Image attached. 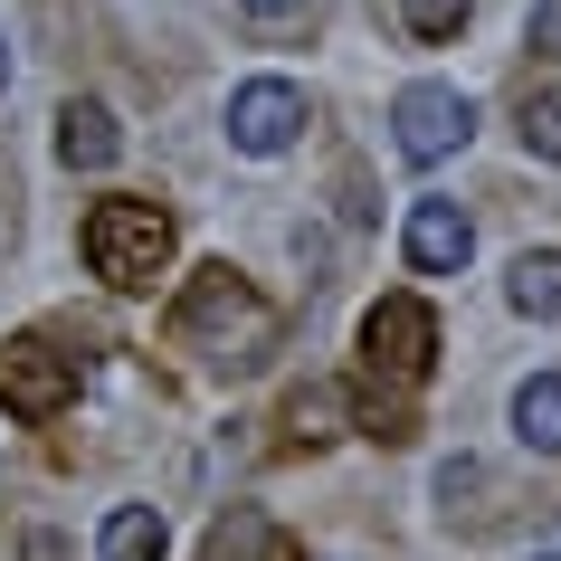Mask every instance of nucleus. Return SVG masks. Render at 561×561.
Segmentation results:
<instances>
[{
    "label": "nucleus",
    "mask_w": 561,
    "mask_h": 561,
    "mask_svg": "<svg viewBox=\"0 0 561 561\" xmlns=\"http://www.w3.org/2000/svg\"><path fill=\"white\" fill-rule=\"evenodd\" d=\"M172 343L181 353H201L209 371H257L266 343H276V305L238 276V266H201L172 305Z\"/></svg>",
    "instance_id": "obj_1"
},
{
    "label": "nucleus",
    "mask_w": 561,
    "mask_h": 561,
    "mask_svg": "<svg viewBox=\"0 0 561 561\" xmlns=\"http://www.w3.org/2000/svg\"><path fill=\"white\" fill-rule=\"evenodd\" d=\"M172 248H181V219L162 201H95L87 209V266L115 286V296H152V276L172 266Z\"/></svg>",
    "instance_id": "obj_2"
},
{
    "label": "nucleus",
    "mask_w": 561,
    "mask_h": 561,
    "mask_svg": "<svg viewBox=\"0 0 561 561\" xmlns=\"http://www.w3.org/2000/svg\"><path fill=\"white\" fill-rule=\"evenodd\" d=\"M428 362H438V314H428L419 296H381L371 314H362V371H371V381L419 390Z\"/></svg>",
    "instance_id": "obj_3"
},
{
    "label": "nucleus",
    "mask_w": 561,
    "mask_h": 561,
    "mask_svg": "<svg viewBox=\"0 0 561 561\" xmlns=\"http://www.w3.org/2000/svg\"><path fill=\"white\" fill-rule=\"evenodd\" d=\"M476 134V105L457 87H438V77H419V87H400V105H390V144H400V162H447V152H467Z\"/></svg>",
    "instance_id": "obj_4"
},
{
    "label": "nucleus",
    "mask_w": 561,
    "mask_h": 561,
    "mask_svg": "<svg viewBox=\"0 0 561 561\" xmlns=\"http://www.w3.org/2000/svg\"><path fill=\"white\" fill-rule=\"evenodd\" d=\"M67 400H77V353H58V343H38V333H20V343H0V410L10 419H58Z\"/></svg>",
    "instance_id": "obj_5"
},
{
    "label": "nucleus",
    "mask_w": 561,
    "mask_h": 561,
    "mask_svg": "<svg viewBox=\"0 0 561 561\" xmlns=\"http://www.w3.org/2000/svg\"><path fill=\"white\" fill-rule=\"evenodd\" d=\"M296 134H305V95L286 87V77H248V87L229 95V144L238 152H257V162H266V152H286Z\"/></svg>",
    "instance_id": "obj_6"
},
{
    "label": "nucleus",
    "mask_w": 561,
    "mask_h": 561,
    "mask_svg": "<svg viewBox=\"0 0 561 561\" xmlns=\"http://www.w3.org/2000/svg\"><path fill=\"white\" fill-rule=\"evenodd\" d=\"M400 248H410L419 276H457V266L476 257V219H467L457 201H419L410 229H400Z\"/></svg>",
    "instance_id": "obj_7"
},
{
    "label": "nucleus",
    "mask_w": 561,
    "mask_h": 561,
    "mask_svg": "<svg viewBox=\"0 0 561 561\" xmlns=\"http://www.w3.org/2000/svg\"><path fill=\"white\" fill-rule=\"evenodd\" d=\"M201 561H305V552H296V533L266 524L257 504H229V514L209 524V552Z\"/></svg>",
    "instance_id": "obj_8"
},
{
    "label": "nucleus",
    "mask_w": 561,
    "mask_h": 561,
    "mask_svg": "<svg viewBox=\"0 0 561 561\" xmlns=\"http://www.w3.org/2000/svg\"><path fill=\"white\" fill-rule=\"evenodd\" d=\"M115 152H124V134H115V115H105L95 95L58 105V162H67V172H105Z\"/></svg>",
    "instance_id": "obj_9"
},
{
    "label": "nucleus",
    "mask_w": 561,
    "mask_h": 561,
    "mask_svg": "<svg viewBox=\"0 0 561 561\" xmlns=\"http://www.w3.org/2000/svg\"><path fill=\"white\" fill-rule=\"evenodd\" d=\"M504 305L533 314V324H552V314H561V248H524L514 276H504Z\"/></svg>",
    "instance_id": "obj_10"
},
{
    "label": "nucleus",
    "mask_w": 561,
    "mask_h": 561,
    "mask_svg": "<svg viewBox=\"0 0 561 561\" xmlns=\"http://www.w3.org/2000/svg\"><path fill=\"white\" fill-rule=\"evenodd\" d=\"M514 438H524L533 457H561V371H533V381L514 390Z\"/></svg>",
    "instance_id": "obj_11"
},
{
    "label": "nucleus",
    "mask_w": 561,
    "mask_h": 561,
    "mask_svg": "<svg viewBox=\"0 0 561 561\" xmlns=\"http://www.w3.org/2000/svg\"><path fill=\"white\" fill-rule=\"evenodd\" d=\"M343 419H353V390H333V381L296 390V400H286V447H324V438H343Z\"/></svg>",
    "instance_id": "obj_12"
},
{
    "label": "nucleus",
    "mask_w": 561,
    "mask_h": 561,
    "mask_svg": "<svg viewBox=\"0 0 561 561\" xmlns=\"http://www.w3.org/2000/svg\"><path fill=\"white\" fill-rule=\"evenodd\" d=\"M162 542H172V533H162L152 504H115L105 533H95V552H105V561H162Z\"/></svg>",
    "instance_id": "obj_13"
},
{
    "label": "nucleus",
    "mask_w": 561,
    "mask_h": 561,
    "mask_svg": "<svg viewBox=\"0 0 561 561\" xmlns=\"http://www.w3.org/2000/svg\"><path fill=\"white\" fill-rule=\"evenodd\" d=\"M524 152L533 162H561V87L524 95Z\"/></svg>",
    "instance_id": "obj_14"
},
{
    "label": "nucleus",
    "mask_w": 561,
    "mask_h": 561,
    "mask_svg": "<svg viewBox=\"0 0 561 561\" xmlns=\"http://www.w3.org/2000/svg\"><path fill=\"white\" fill-rule=\"evenodd\" d=\"M467 10H476V0H400V30H410V38H457V30H467Z\"/></svg>",
    "instance_id": "obj_15"
},
{
    "label": "nucleus",
    "mask_w": 561,
    "mask_h": 561,
    "mask_svg": "<svg viewBox=\"0 0 561 561\" xmlns=\"http://www.w3.org/2000/svg\"><path fill=\"white\" fill-rule=\"evenodd\" d=\"M524 48L561 58V0H533V20H524Z\"/></svg>",
    "instance_id": "obj_16"
},
{
    "label": "nucleus",
    "mask_w": 561,
    "mask_h": 561,
    "mask_svg": "<svg viewBox=\"0 0 561 561\" xmlns=\"http://www.w3.org/2000/svg\"><path fill=\"white\" fill-rule=\"evenodd\" d=\"M20 561H67V542L58 533H20Z\"/></svg>",
    "instance_id": "obj_17"
},
{
    "label": "nucleus",
    "mask_w": 561,
    "mask_h": 561,
    "mask_svg": "<svg viewBox=\"0 0 561 561\" xmlns=\"http://www.w3.org/2000/svg\"><path fill=\"white\" fill-rule=\"evenodd\" d=\"M238 10H248V20H266V30H276V20H296L305 0H238Z\"/></svg>",
    "instance_id": "obj_18"
},
{
    "label": "nucleus",
    "mask_w": 561,
    "mask_h": 561,
    "mask_svg": "<svg viewBox=\"0 0 561 561\" xmlns=\"http://www.w3.org/2000/svg\"><path fill=\"white\" fill-rule=\"evenodd\" d=\"M0 95H10V38H0Z\"/></svg>",
    "instance_id": "obj_19"
},
{
    "label": "nucleus",
    "mask_w": 561,
    "mask_h": 561,
    "mask_svg": "<svg viewBox=\"0 0 561 561\" xmlns=\"http://www.w3.org/2000/svg\"><path fill=\"white\" fill-rule=\"evenodd\" d=\"M533 561H561V552H533Z\"/></svg>",
    "instance_id": "obj_20"
}]
</instances>
